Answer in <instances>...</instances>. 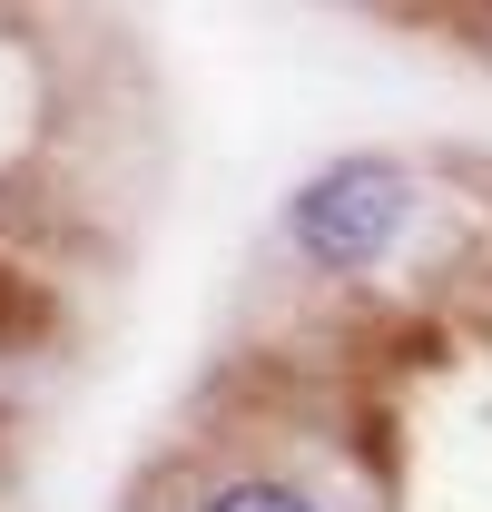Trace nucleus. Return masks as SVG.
<instances>
[{
    "instance_id": "7ed1b4c3",
    "label": "nucleus",
    "mask_w": 492,
    "mask_h": 512,
    "mask_svg": "<svg viewBox=\"0 0 492 512\" xmlns=\"http://www.w3.org/2000/svg\"><path fill=\"white\" fill-rule=\"evenodd\" d=\"M473 50H492V10H473Z\"/></svg>"
},
{
    "instance_id": "f03ea898",
    "label": "nucleus",
    "mask_w": 492,
    "mask_h": 512,
    "mask_svg": "<svg viewBox=\"0 0 492 512\" xmlns=\"http://www.w3.org/2000/svg\"><path fill=\"white\" fill-rule=\"evenodd\" d=\"M187 512H325V503H315L296 473H227V483H207Z\"/></svg>"
},
{
    "instance_id": "f257e3e1",
    "label": "nucleus",
    "mask_w": 492,
    "mask_h": 512,
    "mask_svg": "<svg viewBox=\"0 0 492 512\" xmlns=\"http://www.w3.org/2000/svg\"><path fill=\"white\" fill-rule=\"evenodd\" d=\"M414 217H424V178H414V158H394V148H335V158H315L306 178L286 188L276 207V247L296 256L306 276H384L394 247L414 237Z\"/></svg>"
}]
</instances>
